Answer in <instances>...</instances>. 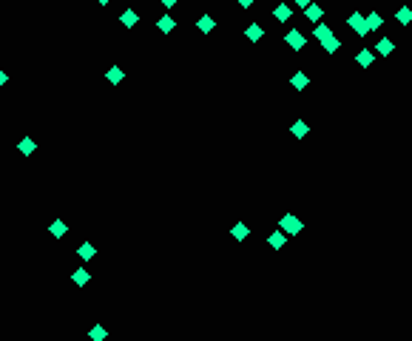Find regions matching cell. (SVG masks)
Returning <instances> with one entry per match:
<instances>
[{"mask_svg": "<svg viewBox=\"0 0 412 341\" xmlns=\"http://www.w3.org/2000/svg\"><path fill=\"white\" fill-rule=\"evenodd\" d=\"M279 230L281 233H287V236H298L301 230H304V222L298 219V216H293V213H284L279 219Z\"/></svg>", "mask_w": 412, "mask_h": 341, "instance_id": "cell-1", "label": "cell"}, {"mask_svg": "<svg viewBox=\"0 0 412 341\" xmlns=\"http://www.w3.org/2000/svg\"><path fill=\"white\" fill-rule=\"evenodd\" d=\"M347 26H350L353 32L358 34V37H367V34H370L367 23H364V12H353V15L347 17Z\"/></svg>", "mask_w": 412, "mask_h": 341, "instance_id": "cell-2", "label": "cell"}, {"mask_svg": "<svg viewBox=\"0 0 412 341\" xmlns=\"http://www.w3.org/2000/svg\"><path fill=\"white\" fill-rule=\"evenodd\" d=\"M284 43H287V46H290L293 51H301L304 46H307V37L298 32V29H290V32L284 34Z\"/></svg>", "mask_w": 412, "mask_h": 341, "instance_id": "cell-3", "label": "cell"}, {"mask_svg": "<svg viewBox=\"0 0 412 341\" xmlns=\"http://www.w3.org/2000/svg\"><path fill=\"white\" fill-rule=\"evenodd\" d=\"M273 17H276L279 23H287V20L293 17V6H290V3H279V6L273 9Z\"/></svg>", "mask_w": 412, "mask_h": 341, "instance_id": "cell-4", "label": "cell"}, {"mask_svg": "<svg viewBox=\"0 0 412 341\" xmlns=\"http://www.w3.org/2000/svg\"><path fill=\"white\" fill-rule=\"evenodd\" d=\"M364 23H367L370 32H378L381 26H384V17H381L378 12H367V15H364Z\"/></svg>", "mask_w": 412, "mask_h": 341, "instance_id": "cell-5", "label": "cell"}, {"mask_svg": "<svg viewBox=\"0 0 412 341\" xmlns=\"http://www.w3.org/2000/svg\"><path fill=\"white\" fill-rule=\"evenodd\" d=\"M392 51H395V43L390 37H381L378 43H375V54H381V57H390Z\"/></svg>", "mask_w": 412, "mask_h": 341, "instance_id": "cell-6", "label": "cell"}, {"mask_svg": "<svg viewBox=\"0 0 412 341\" xmlns=\"http://www.w3.org/2000/svg\"><path fill=\"white\" fill-rule=\"evenodd\" d=\"M304 17H307L310 23H321V17H324V9H321L318 3H310V6L304 9Z\"/></svg>", "mask_w": 412, "mask_h": 341, "instance_id": "cell-7", "label": "cell"}, {"mask_svg": "<svg viewBox=\"0 0 412 341\" xmlns=\"http://www.w3.org/2000/svg\"><path fill=\"white\" fill-rule=\"evenodd\" d=\"M119 23H122L125 29H134V26L139 23V12H134V9H125V12L119 15Z\"/></svg>", "mask_w": 412, "mask_h": 341, "instance_id": "cell-8", "label": "cell"}, {"mask_svg": "<svg viewBox=\"0 0 412 341\" xmlns=\"http://www.w3.org/2000/svg\"><path fill=\"white\" fill-rule=\"evenodd\" d=\"M267 244H270L273 250H281V247L287 244V233H281V230H273V233L267 236Z\"/></svg>", "mask_w": 412, "mask_h": 341, "instance_id": "cell-9", "label": "cell"}, {"mask_svg": "<svg viewBox=\"0 0 412 341\" xmlns=\"http://www.w3.org/2000/svg\"><path fill=\"white\" fill-rule=\"evenodd\" d=\"M355 63L361 65V68H370V65L375 63V51H370V49H361L358 54H355Z\"/></svg>", "mask_w": 412, "mask_h": 341, "instance_id": "cell-10", "label": "cell"}, {"mask_svg": "<svg viewBox=\"0 0 412 341\" xmlns=\"http://www.w3.org/2000/svg\"><path fill=\"white\" fill-rule=\"evenodd\" d=\"M196 29H199L202 34H211V32L216 29V20H214L211 15H202V17L196 20Z\"/></svg>", "mask_w": 412, "mask_h": 341, "instance_id": "cell-11", "label": "cell"}, {"mask_svg": "<svg viewBox=\"0 0 412 341\" xmlns=\"http://www.w3.org/2000/svg\"><path fill=\"white\" fill-rule=\"evenodd\" d=\"M245 37L250 40V43H259V40L264 37V29L259 26V23H250V26L245 29Z\"/></svg>", "mask_w": 412, "mask_h": 341, "instance_id": "cell-12", "label": "cell"}, {"mask_svg": "<svg viewBox=\"0 0 412 341\" xmlns=\"http://www.w3.org/2000/svg\"><path fill=\"white\" fill-rule=\"evenodd\" d=\"M231 236L236 239V242H245L247 236H250V227H247L245 222H236V225L231 227Z\"/></svg>", "mask_w": 412, "mask_h": 341, "instance_id": "cell-13", "label": "cell"}, {"mask_svg": "<svg viewBox=\"0 0 412 341\" xmlns=\"http://www.w3.org/2000/svg\"><path fill=\"white\" fill-rule=\"evenodd\" d=\"M290 85H293V88H296V91H304V88H307V85H310V77H307V74H304V71H296V74H293V77H290Z\"/></svg>", "mask_w": 412, "mask_h": 341, "instance_id": "cell-14", "label": "cell"}, {"mask_svg": "<svg viewBox=\"0 0 412 341\" xmlns=\"http://www.w3.org/2000/svg\"><path fill=\"white\" fill-rule=\"evenodd\" d=\"M290 134H293V137H296V140H304V137H307V134H310V125H307V122H304V120H296V122H293V125H290Z\"/></svg>", "mask_w": 412, "mask_h": 341, "instance_id": "cell-15", "label": "cell"}, {"mask_svg": "<svg viewBox=\"0 0 412 341\" xmlns=\"http://www.w3.org/2000/svg\"><path fill=\"white\" fill-rule=\"evenodd\" d=\"M71 281H74V284H77V287H85V284H88V281H91V273H88V270H85V267H77V270H74V273H71Z\"/></svg>", "mask_w": 412, "mask_h": 341, "instance_id": "cell-16", "label": "cell"}, {"mask_svg": "<svg viewBox=\"0 0 412 341\" xmlns=\"http://www.w3.org/2000/svg\"><path fill=\"white\" fill-rule=\"evenodd\" d=\"M157 29H159V32H165V34H171L174 29H177V20H174L171 15H162L159 20H157Z\"/></svg>", "mask_w": 412, "mask_h": 341, "instance_id": "cell-17", "label": "cell"}, {"mask_svg": "<svg viewBox=\"0 0 412 341\" xmlns=\"http://www.w3.org/2000/svg\"><path fill=\"white\" fill-rule=\"evenodd\" d=\"M105 80L111 82V85H119V80H125V71H122L119 65H111V68L105 71Z\"/></svg>", "mask_w": 412, "mask_h": 341, "instance_id": "cell-18", "label": "cell"}, {"mask_svg": "<svg viewBox=\"0 0 412 341\" xmlns=\"http://www.w3.org/2000/svg\"><path fill=\"white\" fill-rule=\"evenodd\" d=\"M66 230H68V225L63 222V219H54V222L49 225V233L54 236V239H63V236H66Z\"/></svg>", "mask_w": 412, "mask_h": 341, "instance_id": "cell-19", "label": "cell"}, {"mask_svg": "<svg viewBox=\"0 0 412 341\" xmlns=\"http://www.w3.org/2000/svg\"><path fill=\"white\" fill-rule=\"evenodd\" d=\"M17 151H20L23 157H32L34 151H37V142H34L32 137H23V140H20V145H17Z\"/></svg>", "mask_w": 412, "mask_h": 341, "instance_id": "cell-20", "label": "cell"}, {"mask_svg": "<svg viewBox=\"0 0 412 341\" xmlns=\"http://www.w3.org/2000/svg\"><path fill=\"white\" fill-rule=\"evenodd\" d=\"M313 37L318 40V43H324L327 37H333V29H330L327 23H315V29H313Z\"/></svg>", "mask_w": 412, "mask_h": 341, "instance_id": "cell-21", "label": "cell"}, {"mask_svg": "<svg viewBox=\"0 0 412 341\" xmlns=\"http://www.w3.org/2000/svg\"><path fill=\"white\" fill-rule=\"evenodd\" d=\"M321 49H324V54H335V51L341 49V37H335V34L327 37V40L321 43Z\"/></svg>", "mask_w": 412, "mask_h": 341, "instance_id": "cell-22", "label": "cell"}, {"mask_svg": "<svg viewBox=\"0 0 412 341\" xmlns=\"http://www.w3.org/2000/svg\"><path fill=\"white\" fill-rule=\"evenodd\" d=\"M395 20L401 23V26H410V23H412V9H410V6H401V9L395 12Z\"/></svg>", "mask_w": 412, "mask_h": 341, "instance_id": "cell-23", "label": "cell"}, {"mask_svg": "<svg viewBox=\"0 0 412 341\" xmlns=\"http://www.w3.org/2000/svg\"><path fill=\"white\" fill-rule=\"evenodd\" d=\"M77 256H80L82 261H88V259H94V244L91 242H82L80 247H77Z\"/></svg>", "mask_w": 412, "mask_h": 341, "instance_id": "cell-24", "label": "cell"}, {"mask_svg": "<svg viewBox=\"0 0 412 341\" xmlns=\"http://www.w3.org/2000/svg\"><path fill=\"white\" fill-rule=\"evenodd\" d=\"M88 339H91V341H105V339H108V330H105L102 324L91 327V330H88Z\"/></svg>", "mask_w": 412, "mask_h": 341, "instance_id": "cell-25", "label": "cell"}, {"mask_svg": "<svg viewBox=\"0 0 412 341\" xmlns=\"http://www.w3.org/2000/svg\"><path fill=\"white\" fill-rule=\"evenodd\" d=\"M159 3H162V6H165V12H171V9H174V6H177V3H179V0H159Z\"/></svg>", "mask_w": 412, "mask_h": 341, "instance_id": "cell-26", "label": "cell"}, {"mask_svg": "<svg viewBox=\"0 0 412 341\" xmlns=\"http://www.w3.org/2000/svg\"><path fill=\"white\" fill-rule=\"evenodd\" d=\"M310 3H313V0H293V6H296V9H307Z\"/></svg>", "mask_w": 412, "mask_h": 341, "instance_id": "cell-27", "label": "cell"}, {"mask_svg": "<svg viewBox=\"0 0 412 341\" xmlns=\"http://www.w3.org/2000/svg\"><path fill=\"white\" fill-rule=\"evenodd\" d=\"M236 3H239V6H242V9H250V6H253V3H256V0H236Z\"/></svg>", "mask_w": 412, "mask_h": 341, "instance_id": "cell-28", "label": "cell"}, {"mask_svg": "<svg viewBox=\"0 0 412 341\" xmlns=\"http://www.w3.org/2000/svg\"><path fill=\"white\" fill-rule=\"evenodd\" d=\"M6 80H9V74H6V71H3V68H0V88H3V85H6Z\"/></svg>", "mask_w": 412, "mask_h": 341, "instance_id": "cell-29", "label": "cell"}, {"mask_svg": "<svg viewBox=\"0 0 412 341\" xmlns=\"http://www.w3.org/2000/svg\"><path fill=\"white\" fill-rule=\"evenodd\" d=\"M99 6H108V3H111V0H97Z\"/></svg>", "mask_w": 412, "mask_h": 341, "instance_id": "cell-30", "label": "cell"}]
</instances>
